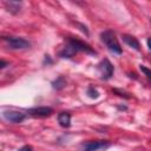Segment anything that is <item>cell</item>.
I'll list each match as a JSON object with an SVG mask.
<instances>
[{
  "mask_svg": "<svg viewBox=\"0 0 151 151\" xmlns=\"http://www.w3.org/2000/svg\"><path fill=\"white\" fill-rule=\"evenodd\" d=\"M100 39L111 52H113L116 54H122L120 44H119V41H118V39H117V37H116L113 31L106 29V31L101 32L100 33Z\"/></svg>",
  "mask_w": 151,
  "mask_h": 151,
  "instance_id": "cell-1",
  "label": "cell"
},
{
  "mask_svg": "<svg viewBox=\"0 0 151 151\" xmlns=\"http://www.w3.org/2000/svg\"><path fill=\"white\" fill-rule=\"evenodd\" d=\"M4 41L12 50H25L31 46V44L26 39L20 37H6L4 38Z\"/></svg>",
  "mask_w": 151,
  "mask_h": 151,
  "instance_id": "cell-2",
  "label": "cell"
},
{
  "mask_svg": "<svg viewBox=\"0 0 151 151\" xmlns=\"http://www.w3.org/2000/svg\"><path fill=\"white\" fill-rule=\"evenodd\" d=\"M109 142L106 140H92V142H86L80 145L81 151H98L101 149H106L109 146Z\"/></svg>",
  "mask_w": 151,
  "mask_h": 151,
  "instance_id": "cell-3",
  "label": "cell"
},
{
  "mask_svg": "<svg viewBox=\"0 0 151 151\" xmlns=\"http://www.w3.org/2000/svg\"><path fill=\"white\" fill-rule=\"evenodd\" d=\"M67 45H70L76 52L80 51V52H85V53H90V54H96V52L87 44H85L78 39H73V38L67 39Z\"/></svg>",
  "mask_w": 151,
  "mask_h": 151,
  "instance_id": "cell-4",
  "label": "cell"
},
{
  "mask_svg": "<svg viewBox=\"0 0 151 151\" xmlns=\"http://www.w3.org/2000/svg\"><path fill=\"white\" fill-rule=\"evenodd\" d=\"M2 117L11 123H21L25 120L26 114L20 112V111H15V110H7L2 112Z\"/></svg>",
  "mask_w": 151,
  "mask_h": 151,
  "instance_id": "cell-5",
  "label": "cell"
},
{
  "mask_svg": "<svg viewBox=\"0 0 151 151\" xmlns=\"http://www.w3.org/2000/svg\"><path fill=\"white\" fill-rule=\"evenodd\" d=\"M98 70L103 79H110L113 76V71H114L112 64L107 59H104L100 61V64L98 65Z\"/></svg>",
  "mask_w": 151,
  "mask_h": 151,
  "instance_id": "cell-6",
  "label": "cell"
},
{
  "mask_svg": "<svg viewBox=\"0 0 151 151\" xmlns=\"http://www.w3.org/2000/svg\"><path fill=\"white\" fill-rule=\"evenodd\" d=\"M29 113H31L33 117L44 118V117H50V116L53 113V110H52L51 107H47V106H40V107L31 109V110H29Z\"/></svg>",
  "mask_w": 151,
  "mask_h": 151,
  "instance_id": "cell-7",
  "label": "cell"
},
{
  "mask_svg": "<svg viewBox=\"0 0 151 151\" xmlns=\"http://www.w3.org/2000/svg\"><path fill=\"white\" fill-rule=\"evenodd\" d=\"M58 122L63 127H68L71 125V116L67 112H60L58 114Z\"/></svg>",
  "mask_w": 151,
  "mask_h": 151,
  "instance_id": "cell-8",
  "label": "cell"
},
{
  "mask_svg": "<svg viewBox=\"0 0 151 151\" xmlns=\"http://www.w3.org/2000/svg\"><path fill=\"white\" fill-rule=\"evenodd\" d=\"M123 40L125 41V44H127L130 47H132V48H134V50H139V42H138V40L134 38V37H132V35H129V34H123Z\"/></svg>",
  "mask_w": 151,
  "mask_h": 151,
  "instance_id": "cell-9",
  "label": "cell"
},
{
  "mask_svg": "<svg viewBox=\"0 0 151 151\" xmlns=\"http://www.w3.org/2000/svg\"><path fill=\"white\" fill-rule=\"evenodd\" d=\"M8 11L12 12V13H18L20 11V7H21V2H17V1H6L5 2Z\"/></svg>",
  "mask_w": 151,
  "mask_h": 151,
  "instance_id": "cell-10",
  "label": "cell"
},
{
  "mask_svg": "<svg viewBox=\"0 0 151 151\" xmlns=\"http://www.w3.org/2000/svg\"><path fill=\"white\" fill-rule=\"evenodd\" d=\"M74 53H76V51H74L70 45H67V46H66L59 54H60V57H63V58H71Z\"/></svg>",
  "mask_w": 151,
  "mask_h": 151,
  "instance_id": "cell-11",
  "label": "cell"
},
{
  "mask_svg": "<svg viewBox=\"0 0 151 151\" xmlns=\"http://www.w3.org/2000/svg\"><path fill=\"white\" fill-rule=\"evenodd\" d=\"M87 94H88L91 98H98V97H99L98 91H97L93 86H88V88H87Z\"/></svg>",
  "mask_w": 151,
  "mask_h": 151,
  "instance_id": "cell-12",
  "label": "cell"
},
{
  "mask_svg": "<svg viewBox=\"0 0 151 151\" xmlns=\"http://www.w3.org/2000/svg\"><path fill=\"white\" fill-rule=\"evenodd\" d=\"M64 85H65V79L63 77H59L58 80H55L53 83V87H55V88H61Z\"/></svg>",
  "mask_w": 151,
  "mask_h": 151,
  "instance_id": "cell-13",
  "label": "cell"
},
{
  "mask_svg": "<svg viewBox=\"0 0 151 151\" xmlns=\"http://www.w3.org/2000/svg\"><path fill=\"white\" fill-rule=\"evenodd\" d=\"M140 71L151 80V70H149L147 67H145V66H143V65H140Z\"/></svg>",
  "mask_w": 151,
  "mask_h": 151,
  "instance_id": "cell-14",
  "label": "cell"
},
{
  "mask_svg": "<svg viewBox=\"0 0 151 151\" xmlns=\"http://www.w3.org/2000/svg\"><path fill=\"white\" fill-rule=\"evenodd\" d=\"M19 151H33V150H32V147H31V146L25 145V146H22V147H21Z\"/></svg>",
  "mask_w": 151,
  "mask_h": 151,
  "instance_id": "cell-15",
  "label": "cell"
},
{
  "mask_svg": "<svg viewBox=\"0 0 151 151\" xmlns=\"http://www.w3.org/2000/svg\"><path fill=\"white\" fill-rule=\"evenodd\" d=\"M6 65H7V63H6V61H4V60H1V66H0V67H1V68H4Z\"/></svg>",
  "mask_w": 151,
  "mask_h": 151,
  "instance_id": "cell-16",
  "label": "cell"
},
{
  "mask_svg": "<svg viewBox=\"0 0 151 151\" xmlns=\"http://www.w3.org/2000/svg\"><path fill=\"white\" fill-rule=\"evenodd\" d=\"M147 47L151 50V38H149V39H147Z\"/></svg>",
  "mask_w": 151,
  "mask_h": 151,
  "instance_id": "cell-17",
  "label": "cell"
}]
</instances>
